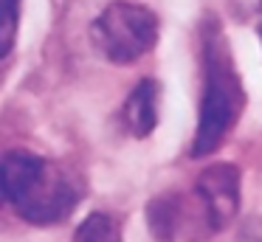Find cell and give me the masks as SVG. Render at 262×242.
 Returning <instances> with one entry per match:
<instances>
[{
  "mask_svg": "<svg viewBox=\"0 0 262 242\" xmlns=\"http://www.w3.org/2000/svg\"><path fill=\"white\" fill-rule=\"evenodd\" d=\"M74 242H121L119 219L107 211H93L79 223Z\"/></svg>",
  "mask_w": 262,
  "mask_h": 242,
  "instance_id": "52a82bcc",
  "label": "cell"
},
{
  "mask_svg": "<svg viewBox=\"0 0 262 242\" xmlns=\"http://www.w3.org/2000/svg\"><path fill=\"white\" fill-rule=\"evenodd\" d=\"M0 3H20V0H0Z\"/></svg>",
  "mask_w": 262,
  "mask_h": 242,
  "instance_id": "8fae6325",
  "label": "cell"
},
{
  "mask_svg": "<svg viewBox=\"0 0 262 242\" xmlns=\"http://www.w3.org/2000/svg\"><path fill=\"white\" fill-rule=\"evenodd\" d=\"M96 51L113 65H130L141 59L158 39V17L141 3H110L91 26Z\"/></svg>",
  "mask_w": 262,
  "mask_h": 242,
  "instance_id": "7a4b0ae2",
  "label": "cell"
},
{
  "mask_svg": "<svg viewBox=\"0 0 262 242\" xmlns=\"http://www.w3.org/2000/svg\"><path fill=\"white\" fill-rule=\"evenodd\" d=\"M194 191L209 228L223 231L239 208V169L234 163H211L198 174Z\"/></svg>",
  "mask_w": 262,
  "mask_h": 242,
  "instance_id": "277c9868",
  "label": "cell"
},
{
  "mask_svg": "<svg viewBox=\"0 0 262 242\" xmlns=\"http://www.w3.org/2000/svg\"><path fill=\"white\" fill-rule=\"evenodd\" d=\"M82 197V183L62 163L42 161L40 172L31 178L23 194L12 203L14 211L34 225H51L65 219Z\"/></svg>",
  "mask_w": 262,
  "mask_h": 242,
  "instance_id": "3957f363",
  "label": "cell"
},
{
  "mask_svg": "<svg viewBox=\"0 0 262 242\" xmlns=\"http://www.w3.org/2000/svg\"><path fill=\"white\" fill-rule=\"evenodd\" d=\"M259 11H262V9H259Z\"/></svg>",
  "mask_w": 262,
  "mask_h": 242,
  "instance_id": "7c38bea8",
  "label": "cell"
},
{
  "mask_svg": "<svg viewBox=\"0 0 262 242\" xmlns=\"http://www.w3.org/2000/svg\"><path fill=\"white\" fill-rule=\"evenodd\" d=\"M237 242H262V219H248L239 231Z\"/></svg>",
  "mask_w": 262,
  "mask_h": 242,
  "instance_id": "9c48e42d",
  "label": "cell"
},
{
  "mask_svg": "<svg viewBox=\"0 0 262 242\" xmlns=\"http://www.w3.org/2000/svg\"><path fill=\"white\" fill-rule=\"evenodd\" d=\"M259 39H262V14H259Z\"/></svg>",
  "mask_w": 262,
  "mask_h": 242,
  "instance_id": "30bf717a",
  "label": "cell"
},
{
  "mask_svg": "<svg viewBox=\"0 0 262 242\" xmlns=\"http://www.w3.org/2000/svg\"><path fill=\"white\" fill-rule=\"evenodd\" d=\"M147 225H149V234H152L158 242L178 239V236H181V228H183V206H181V200L172 197V194H164V197L149 200Z\"/></svg>",
  "mask_w": 262,
  "mask_h": 242,
  "instance_id": "8992f818",
  "label": "cell"
},
{
  "mask_svg": "<svg viewBox=\"0 0 262 242\" xmlns=\"http://www.w3.org/2000/svg\"><path fill=\"white\" fill-rule=\"evenodd\" d=\"M124 124L136 138H147L158 124V84L141 79L124 101Z\"/></svg>",
  "mask_w": 262,
  "mask_h": 242,
  "instance_id": "5b68a950",
  "label": "cell"
},
{
  "mask_svg": "<svg viewBox=\"0 0 262 242\" xmlns=\"http://www.w3.org/2000/svg\"><path fill=\"white\" fill-rule=\"evenodd\" d=\"M17 17H20V3H0V59H3L14 45V37H17Z\"/></svg>",
  "mask_w": 262,
  "mask_h": 242,
  "instance_id": "ba28073f",
  "label": "cell"
},
{
  "mask_svg": "<svg viewBox=\"0 0 262 242\" xmlns=\"http://www.w3.org/2000/svg\"><path fill=\"white\" fill-rule=\"evenodd\" d=\"M203 71L206 87L198 113V127L192 138V158H206L217 152L228 133L234 129L239 113H243V87L234 71L231 51L220 28L211 23L203 37Z\"/></svg>",
  "mask_w": 262,
  "mask_h": 242,
  "instance_id": "6da1fadb",
  "label": "cell"
}]
</instances>
